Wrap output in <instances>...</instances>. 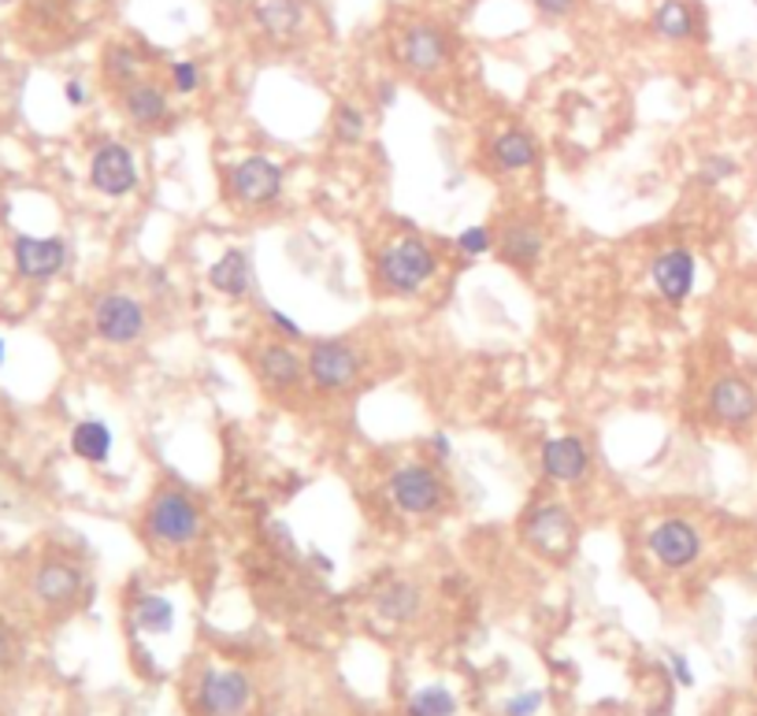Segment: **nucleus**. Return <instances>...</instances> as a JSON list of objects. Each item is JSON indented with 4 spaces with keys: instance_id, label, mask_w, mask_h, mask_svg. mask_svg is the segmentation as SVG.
<instances>
[{
    "instance_id": "obj_1",
    "label": "nucleus",
    "mask_w": 757,
    "mask_h": 716,
    "mask_svg": "<svg viewBox=\"0 0 757 716\" xmlns=\"http://www.w3.org/2000/svg\"><path fill=\"white\" fill-rule=\"evenodd\" d=\"M438 275V253L427 238H419V231H408L391 245H383L375 260V279L386 293L397 298H413L424 290Z\"/></svg>"
},
{
    "instance_id": "obj_2",
    "label": "nucleus",
    "mask_w": 757,
    "mask_h": 716,
    "mask_svg": "<svg viewBox=\"0 0 757 716\" xmlns=\"http://www.w3.org/2000/svg\"><path fill=\"white\" fill-rule=\"evenodd\" d=\"M201 527H204L201 505L182 487L157 490V498L146 509V531L160 546H171V549L190 546V542L201 538Z\"/></svg>"
},
{
    "instance_id": "obj_3",
    "label": "nucleus",
    "mask_w": 757,
    "mask_h": 716,
    "mask_svg": "<svg viewBox=\"0 0 757 716\" xmlns=\"http://www.w3.org/2000/svg\"><path fill=\"white\" fill-rule=\"evenodd\" d=\"M520 535L539 557L554 560H568L576 554V542H579V524L576 513L565 505V501H539L524 513V524H520Z\"/></svg>"
},
{
    "instance_id": "obj_4",
    "label": "nucleus",
    "mask_w": 757,
    "mask_h": 716,
    "mask_svg": "<svg viewBox=\"0 0 757 716\" xmlns=\"http://www.w3.org/2000/svg\"><path fill=\"white\" fill-rule=\"evenodd\" d=\"M305 367H309V383L320 394H342L364 372V356L345 339H320L312 342L309 356H305Z\"/></svg>"
},
{
    "instance_id": "obj_5",
    "label": "nucleus",
    "mask_w": 757,
    "mask_h": 716,
    "mask_svg": "<svg viewBox=\"0 0 757 716\" xmlns=\"http://www.w3.org/2000/svg\"><path fill=\"white\" fill-rule=\"evenodd\" d=\"M282 163L264 157V152H253V157H242L234 168L227 171V193L231 201L245 204V209H264V204H275L282 197Z\"/></svg>"
},
{
    "instance_id": "obj_6",
    "label": "nucleus",
    "mask_w": 757,
    "mask_h": 716,
    "mask_svg": "<svg viewBox=\"0 0 757 716\" xmlns=\"http://www.w3.org/2000/svg\"><path fill=\"white\" fill-rule=\"evenodd\" d=\"M386 494L405 516H431L446 505V483L427 464H402L386 479Z\"/></svg>"
},
{
    "instance_id": "obj_7",
    "label": "nucleus",
    "mask_w": 757,
    "mask_h": 716,
    "mask_svg": "<svg viewBox=\"0 0 757 716\" xmlns=\"http://www.w3.org/2000/svg\"><path fill=\"white\" fill-rule=\"evenodd\" d=\"M647 549L658 557L661 568L669 571H683L691 568L694 560L702 557V531L683 516H669L661 520L658 527L647 535Z\"/></svg>"
},
{
    "instance_id": "obj_8",
    "label": "nucleus",
    "mask_w": 757,
    "mask_h": 716,
    "mask_svg": "<svg viewBox=\"0 0 757 716\" xmlns=\"http://www.w3.org/2000/svg\"><path fill=\"white\" fill-rule=\"evenodd\" d=\"M146 304L130 293H105L94 304V327L100 334V342L108 345H130L146 334Z\"/></svg>"
},
{
    "instance_id": "obj_9",
    "label": "nucleus",
    "mask_w": 757,
    "mask_h": 716,
    "mask_svg": "<svg viewBox=\"0 0 757 716\" xmlns=\"http://www.w3.org/2000/svg\"><path fill=\"white\" fill-rule=\"evenodd\" d=\"M198 702L204 716H242L253 702V683L238 669L204 672Z\"/></svg>"
},
{
    "instance_id": "obj_10",
    "label": "nucleus",
    "mask_w": 757,
    "mask_h": 716,
    "mask_svg": "<svg viewBox=\"0 0 757 716\" xmlns=\"http://www.w3.org/2000/svg\"><path fill=\"white\" fill-rule=\"evenodd\" d=\"M89 182H94V190L105 193V197H127V193H135L138 190L135 152L127 146H119V141L100 146L94 152V160H89Z\"/></svg>"
},
{
    "instance_id": "obj_11",
    "label": "nucleus",
    "mask_w": 757,
    "mask_h": 716,
    "mask_svg": "<svg viewBox=\"0 0 757 716\" xmlns=\"http://www.w3.org/2000/svg\"><path fill=\"white\" fill-rule=\"evenodd\" d=\"M394 53L413 75H435L449 60V38L431 23H413L397 38Z\"/></svg>"
},
{
    "instance_id": "obj_12",
    "label": "nucleus",
    "mask_w": 757,
    "mask_h": 716,
    "mask_svg": "<svg viewBox=\"0 0 757 716\" xmlns=\"http://www.w3.org/2000/svg\"><path fill=\"white\" fill-rule=\"evenodd\" d=\"M705 408L724 427H746L757 416V391L743 375H721L705 394Z\"/></svg>"
},
{
    "instance_id": "obj_13",
    "label": "nucleus",
    "mask_w": 757,
    "mask_h": 716,
    "mask_svg": "<svg viewBox=\"0 0 757 716\" xmlns=\"http://www.w3.org/2000/svg\"><path fill=\"white\" fill-rule=\"evenodd\" d=\"M650 279L658 286V293L669 304H680L694 293V279H699V264H694V253L683 249V245H672L653 257L650 264Z\"/></svg>"
},
{
    "instance_id": "obj_14",
    "label": "nucleus",
    "mask_w": 757,
    "mask_h": 716,
    "mask_svg": "<svg viewBox=\"0 0 757 716\" xmlns=\"http://www.w3.org/2000/svg\"><path fill=\"white\" fill-rule=\"evenodd\" d=\"M539 468L550 483H579L590 468V449L583 446V438H576V435L550 438L539 453Z\"/></svg>"
},
{
    "instance_id": "obj_15",
    "label": "nucleus",
    "mask_w": 757,
    "mask_h": 716,
    "mask_svg": "<svg viewBox=\"0 0 757 716\" xmlns=\"http://www.w3.org/2000/svg\"><path fill=\"white\" fill-rule=\"evenodd\" d=\"M12 253H15L19 275L38 279V282L53 279V275L64 271V264H67V245L60 238H30V234H19Z\"/></svg>"
},
{
    "instance_id": "obj_16",
    "label": "nucleus",
    "mask_w": 757,
    "mask_h": 716,
    "mask_svg": "<svg viewBox=\"0 0 757 716\" xmlns=\"http://www.w3.org/2000/svg\"><path fill=\"white\" fill-rule=\"evenodd\" d=\"M253 367H257L260 383L271 386V391H294V386H301L309 378V367H305L301 356L279 342L260 345L257 356H253Z\"/></svg>"
},
{
    "instance_id": "obj_17",
    "label": "nucleus",
    "mask_w": 757,
    "mask_h": 716,
    "mask_svg": "<svg viewBox=\"0 0 757 716\" xmlns=\"http://www.w3.org/2000/svg\"><path fill=\"white\" fill-rule=\"evenodd\" d=\"M542 249H546V238H542V231L535 223H509L505 231H501L498 238V257L509 264V268H520V271H531L535 264L542 260Z\"/></svg>"
},
{
    "instance_id": "obj_18",
    "label": "nucleus",
    "mask_w": 757,
    "mask_h": 716,
    "mask_svg": "<svg viewBox=\"0 0 757 716\" xmlns=\"http://www.w3.org/2000/svg\"><path fill=\"white\" fill-rule=\"evenodd\" d=\"M122 111H127V119L141 130L160 127L171 111L168 89L157 86V82H149V78H141V82H135V86L122 89Z\"/></svg>"
},
{
    "instance_id": "obj_19",
    "label": "nucleus",
    "mask_w": 757,
    "mask_h": 716,
    "mask_svg": "<svg viewBox=\"0 0 757 716\" xmlns=\"http://www.w3.org/2000/svg\"><path fill=\"white\" fill-rule=\"evenodd\" d=\"M539 160V141L535 135H527V130H501L494 138V146H490V163L501 171V175H516V171H527L535 168Z\"/></svg>"
},
{
    "instance_id": "obj_20",
    "label": "nucleus",
    "mask_w": 757,
    "mask_h": 716,
    "mask_svg": "<svg viewBox=\"0 0 757 716\" xmlns=\"http://www.w3.org/2000/svg\"><path fill=\"white\" fill-rule=\"evenodd\" d=\"M209 286L231 301H242L253 286V260L245 249H227L223 257L209 268Z\"/></svg>"
},
{
    "instance_id": "obj_21",
    "label": "nucleus",
    "mask_w": 757,
    "mask_h": 716,
    "mask_svg": "<svg viewBox=\"0 0 757 716\" xmlns=\"http://www.w3.org/2000/svg\"><path fill=\"white\" fill-rule=\"evenodd\" d=\"M305 15H309L305 12V0H264V4H257V12H253L257 26L271 41L298 38L305 26Z\"/></svg>"
},
{
    "instance_id": "obj_22",
    "label": "nucleus",
    "mask_w": 757,
    "mask_h": 716,
    "mask_svg": "<svg viewBox=\"0 0 757 716\" xmlns=\"http://www.w3.org/2000/svg\"><path fill=\"white\" fill-rule=\"evenodd\" d=\"M419 609H424V595H419V587H416V583H408V579L386 583V587L378 590V598H375V612L383 620H391V623L416 620Z\"/></svg>"
},
{
    "instance_id": "obj_23",
    "label": "nucleus",
    "mask_w": 757,
    "mask_h": 716,
    "mask_svg": "<svg viewBox=\"0 0 757 716\" xmlns=\"http://www.w3.org/2000/svg\"><path fill=\"white\" fill-rule=\"evenodd\" d=\"M653 34L664 41H691L694 30H699V19H694V8L687 0H661L653 8Z\"/></svg>"
},
{
    "instance_id": "obj_24",
    "label": "nucleus",
    "mask_w": 757,
    "mask_h": 716,
    "mask_svg": "<svg viewBox=\"0 0 757 716\" xmlns=\"http://www.w3.org/2000/svg\"><path fill=\"white\" fill-rule=\"evenodd\" d=\"M71 449L86 464H105L111 453V427L105 419H82V424H75V431H71Z\"/></svg>"
},
{
    "instance_id": "obj_25",
    "label": "nucleus",
    "mask_w": 757,
    "mask_h": 716,
    "mask_svg": "<svg viewBox=\"0 0 757 716\" xmlns=\"http://www.w3.org/2000/svg\"><path fill=\"white\" fill-rule=\"evenodd\" d=\"M78 587H82L78 568L60 565V560H56V565H45L38 571V579H34L38 598L49 601V606H64V601H71L78 595Z\"/></svg>"
},
{
    "instance_id": "obj_26",
    "label": "nucleus",
    "mask_w": 757,
    "mask_h": 716,
    "mask_svg": "<svg viewBox=\"0 0 757 716\" xmlns=\"http://www.w3.org/2000/svg\"><path fill=\"white\" fill-rule=\"evenodd\" d=\"M135 620L141 631H149V635H168L171 623H175V606H171L163 595H146V598H138Z\"/></svg>"
},
{
    "instance_id": "obj_27",
    "label": "nucleus",
    "mask_w": 757,
    "mask_h": 716,
    "mask_svg": "<svg viewBox=\"0 0 757 716\" xmlns=\"http://www.w3.org/2000/svg\"><path fill=\"white\" fill-rule=\"evenodd\" d=\"M105 75L119 89L135 86V82H141V56L130 45H111L105 56Z\"/></svg>"
},
{
    "instance_id": "obj_28",
    "label": "nucleus",
    "mask_w": 757,
    "mask_h": 716,
    "mask_svg": "<svg viewBox=\"0 0 757 716\" xmlns=\"http://www.w3.org/2000/svg\"><path fill=\"white\" fill-rule=\"evenodd\" d=\"M331 135L339 146H361L364 135H367V119H364V111L350 105V100H342L339 108H334V116H331Z\"/></svg>"
},
{
    "instance_id": "obj_29",
    "label": "nucleus",
    "mask_w": 757,
    "mask_h": 716,
    "mask_svg": "<svg viewBox=\"0 0 757 716\" xmlns=\"http://www.w3.org/2000/svg\"><path fill=\"white\" fill-rule=\"evenodd\" d=\"M457 698L446 687H424L408 698V716H454Z\"/></svg>"
},
{
    "instance_id": "obj_30",
    "label": "nucleus",
    "mask_w": 757,
    "mask_h": 716,
    "mask_svg": "<svg viewBox=\"0 0 757 716\" xmlns=\"http://www.w3.org/2000/svg\"><path fill=\"white\" fill-rule=\"evenodd\" d=\"M454 249L460 253V257H487L490 249H498V242H494V231L483 227V223H476V227H465L457 234V242H454Z\"/></svg>"
},
{
    "instance_id": "obj_31",
    "label": "nucleus",
    "mask_w": 757,
    "mask_h": 716,
    "mask_svg": "<svg viewBox=\"0 0 757 716\" xmlns=\"http://www.w3.org/2000/svg\"><path fill=\"white\" fill-rule=\"evenodd\" d=\"M171 89L182 94V97L198 94V89H201V67L193 64V60H175V64H171Z\"/></svg>"
},
{
    "instance_id": "obj_32",
    "label": "nucleus",
    "mask_w": 757,
    "mask_h": 716,
    "mask_svg": "<svg viewBox=\"0 0 757 716\" xmlns=\"http://www.w3.org/2000/svg\"><path fill=\"white\" fill-rule=\"evenodd\" d=\"M739 175V163L732 157H705L702 163V182H710V186H721V182H728Z\"/></svg>"
},
{
    "instance_id": "obj_33",
    "label": "nucleus",
    "mask_w": 757,
    "mask_h": 716,
    "mask_svg": "<svg viewBox=\"0 0 757 716\" xmlns=\"http://www.w3.org/2000/svg\"><path fill=\"white\" fill-rule=\"evenodd\" d=\"M542 702H546V694L542 691H524V694H516V698L505 702V716H535L542 709Z\"/></svg>"
},
{
    "instance_id": "obj_34",
    "label": "nucleus",
    "mask_w": 757,
    "mask_h": 716,
    "mask_svg": "<svg viewBox=\"0 0 757 716\" xmlns=\"http://www.w3.org/2000/svg\"><path fill=\"white\" fill-rule=\"evenodd\" d=\"M531 4H535L539 15H546V19H565L576 12V0H531Z\"/></svg>"
},
{
    "instance_id": "obj_35",
    "label": "nucleus",
    "mask_w": 757,
    "mask_h": 716,
    "mask_svg": "<svg viewBox=\"0 0 757 716\" xmlns=\"http://www.w3.org/2000/svg\"><path fill=\"white\" fill-rule=\"evenodd\" d=\"M268 323L275 327V331H282L286 339H294V342H298V339H305V331H301V327L294 323V320H290V316H286V312H279V309H268Z\"/></svg>"
},
{
    "instance_id": "obj_36",
    "label": "nucleus",
    "mask_w": 757,
    "mask_h": 716,
    "mask_svg": "<svg viewBox=\"0 0 757 716\" xmlns=\"http://www.w3.org/2000/svg\"><path fill=\"white\" fill-rule=\"evenodd\" d=\"M669 669H672V676L680 680V687H694V672L683 653H669Z\"/></svg>"
},
{
    "instance_id": "obj_37",
    "label": "nucleus",
    "mask_w": 757,
    "mask_h": 716,
    "mask_svg": "<svg viewBox=\"0 0 757 716\" xmlns=\"http://www.w3.org/2000/svg\"><path fill=\"white\" fill-rule=\"evenodd\" d=\"M64 97H67V105L82 108V105H86V86H82L78 78H71L67 86H64Z\"/></svg>"
},
{
    "instance_id": "obj_38",
    "label": "nucleus",
    "mask_w": 757,
    "mask_h": 716,
    "mask_svg": "<svg viewBox=\"0 0 757 716\" xmlns=\"http://www.w3.org/2000/svg\"><path fill=\"white\" fill-rule=\"evenodd\" d=\"M431 449L438 453V460H449V453H454V446H449V438L438 431V435H431Z\"/></svg>"
},
{
    "instance_id": "obj_39",
    "label": "nucleus",
    "mask_w": 757,
    "mask_h": 716,
    "mask_svg": "<svg viewBox=\"0 0 757 716\" xmlns=\"http://www.w3.org/2000/svg\"><path fill=\"white\" fill-rule=\"evenodd\" d=\"M0 364H4V342H0Z\"/></svg>"
},
{
    "instance_id": "obj_40",
    "label": "nucleus",
    "mask_w": 757,
    "mask_h": 716,
    "mask_svg": "<svg viewBox=\"0 0 757 716\" xmlns=\"http://www.w3.org/2000/svg\"><path fill=\"white\" fill-rule=\"evenodd\" d=\"M0 661H4V639H0Z\"/></svg>"
}]
</instances>
